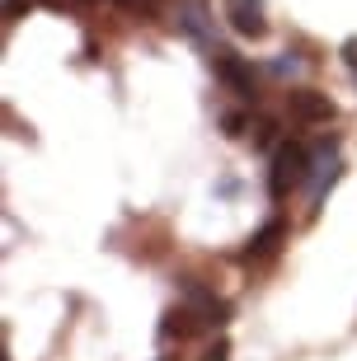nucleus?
Segmentation results:
<instances>
[{
    "instance_id": "obj_7",
    "label": "nucleus",
    "mask_w": 357,
    "mask_h": 361,
    "mask_svg": "<svg viewBox=\"0 0 357 361\" xmlns=\"http://www.w3.org/2000/svg\"><path fill=\"white\" fill-rule=\"evenodd\" d=\"M113 5H118V10H127V14H141V19H156L165 0H113Z\"/></svg>"
},
{
    "instance_id": "obj_5",
    "label": "nucleus",
    "mask_w": 357,
    "mask_h": 361,
    "mask_svg": "<svg viewBox=\"0 0 357 361\" xmlns=\"http://www.w3.org/2000/svg\"><path fill=\"white\" fill-rule=\"evenodd\" d=\"M221 5H226V24L235 28L240 38H264L268 33L264 0H221Z\"/></svg>"
},
{
    "instance_id": "obj_4",
    "label": "nucleus",
    "mask_w": 357,
    "mask_h": 361,
    "mask_svg": "<svg viewBox=\"0 0 357 361\" xmlns=\"http://www.w3.org/2000/svg\"><path fill=\"white\" fill-rule=\"evenodd\" d=\"M282 244H287V221H282V216H273L268 226H259L250 235V244L240 249V258H245V263H268V258L282 254Z\"/></svg>"
},
{
    "instance_id": "obj_6",
    "label": "nucleus",
    "mask_w": 357,
    "mask_h": 361,
    "mask_svg": "<svg viewBox=\"0 0 357 361\" xmlns=\"http://www.w3.org/2000/svg\"><path fill=\"white\" fill-rule=\"evenodd\" d=\"M339 178V141H324V146L310 155V202H320L324 197V183H334Z\"/></svg>"
},
{
    "instance_id": "obj_3",
    "label": "nucleus",
    "mask_w": 357,
    "mask_h": 361,
    "mask_svg": "<svg viewBox=\"0 0 357 361\" xmlns=\"http://www.w3.org/2000/svg\"><path fill=\"white\" fill-rule=\"evenodd\" d=\"M287 113L296 127H324V122H334V99L324 90H291L287 94Z\"/></svg>"
},
{
    "instance_id": "obj_10",
    "label": "nucleus",
    "mask_w": 357,
    "mask_h": 361,
    "mask_svg": "<svg viewBox=\"0 0 357 361\" xmlns=\"http://www.w3.org/2000/svg\"><path fill=\"white\" fill-rule=\"evenodd\" d=\"M226 357H230V343H216V348L207 352V361H226Z\"/></svg>"
},
{
    "instance_id": "obj_9",
    "label": "nucleus",
    "mask_w": 357,
    "mask_h": 361,
    "mask_svg": "<svg viewBox=\"0 0 357 361\" xmlns=\"http://www.w3.org/2000/svg\"><path fill=\"white\" fill-rule=\"evenodd\" d=\"M38 5H47V10H90L99 0H38Z\"/></svg>"
},
{
    "instance_id": "obj_2",
    "label": "nucleus",
    "mask_w": 357,
    "mask_h": 361,
    "mask_svg": "<svg viewBox=\"0 0 357 361\" xmlns=\"http://www.w3.org/2000/svg\"><path fill=\"white\" fill-rule=\"evenodd\" d=\"M212 71L240 104H259V75H254V66L245 61V56H235L230 47H216L212 52Z\"/></svg>"
},
{
    "instance_id": "obj_8",
    "label": "nucleus",
    "mask_w": 357,
    "mask_h": 361,
    "mask_svg": "<svg viewBox=\"0 0 357 361\" xmlns=\"http://www.w3.org/2000/svg\"><path fill=\"white\" fill-rule=\"evenodd\" d=\"M339 56H344V66H348V75H353V85H357V38H348L344 47H339Z\"/></svg>"
},
{
    "instance_id": "obj_1",
    "label": "nucleus",
    "mask_w": 357,
    "mask_h": 361,
    "mask_svg": "<svg viewBox=\"0 0 357 361\" xmlns=\"http://www.w3.org/2000/svg\"><path fill=\"white\" fill-rule=\"evenodd\" d=\"M305 178H310V150L296 146V141H282L273 150V169H268V197L287 202L291 188H301Z\"/></svg>"
}]
</instances>
